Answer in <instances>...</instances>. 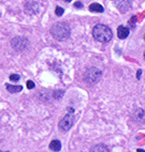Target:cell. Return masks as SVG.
Listing matches in <instances>:
<instances>
[{"instance_id":"6da1fadb","label":"cell","mask_w":145,"mask_h":152,"mask_svg":"<svg viewBox=\"0 0 145 152\" xmlns=\"http://www.w3.org/2000/svg\"><path fill=\"white\" fill-rule=\"evenodd\" d=\"M93 35L95 40L100 43H107L112 40L113 32L107 25L98 24L93 29Z\"/></svg>"},{"instance_id":"7a4b0ae2","label":"cell","mask_w":145,"mask_h":152,"mask_svg":"<svg viewBox=\"0 0 145 152\" xmlns=\"http://www.w3.org/2000/svg\"><path fill=\"white\" fill-rule=\"evenodd\" d=\"M70 33H71L70 27L65 22L56 23L51 28V34L53 35V38L58 40V41H65L66 39L70 37Z\"/></svg>"},{"instance_id":"3957f363","label":"cell","mask_w":145,"mask_h":152,"mask_svg":"<svg viewBox=\"0 0 145 152\" xmlns=\"http://www.w3.org/2000/svg\"><path fill=\"white\" fill-rule=\"evenodd\" d=\"M102 76V72L97 68H88L84 73V79L85 82L88 84H96L100 80Z\"/></svg>"},{"instance_id":"277c9868","label":"cell","mask_w":145,"mask_h":152,"mask_svg":"<svg viewBox=\"0 0 145 152\" xmlns=\"http://www.w3.org/2000/svg\"><path fill=\"white\" fill-rule=\"evenodd\" d=\"M11 45L15 50L17 52H22L24 50L28 45V40L24 37H16V38L12 39Z\"/></svg>"},{"instance_id":"5b68a950","label":"cell","mask_w":145,"mask_h":152,"mask_svg":"<svg viewBox=\"0 0 145 152\" xmlns=\"http://www.w3.org/2000/svg\"><path fill=\"white\" fill-rule=\"evenodd\" d=\"M73 122H74V116L72 114H67L65 117L61 119V121L59 122V129H60L63 132H67L71 129V126L73 125Z\"/></svg>"},{"instance_id":"8992f818","label":"cell","mask_w":145,"mask_h":152,"mask_svg":"<svg viewBox=\"0 0 145 152\" xmlns=\"http://www.w3.org/2000/svg\"><path fill=\"white\" fill-rule=\"evenodd\" d=\"M115 4L121 12H126L131 6V0H115Z\"/></svg>"},{"instance_id":"52a82bcc","label":"cell","mask_w":145,"mask_h":152,"mask_svg":"<svg viewBox=\"0 0 145 152\" xmlns=\"http://www.w3.org/2000/svg\"><path fill=\"white\" fill-rule=\"evenodd\" d=\"M128 34H129V29L127 27H125V26H119V27L117 28V37L119 39L124 40V39H126L127 37H128Z\"/></svg>"},{"instance_id":"ba28073f","label":"cell","mask_w":145,"mask_h":152,"mask_svg":"<svg viewBox=\"0 0 145 152\" xmlns=\"http://www.w3.org/2000/svg\"><path fill=\"white\" fill-rule=\"evenodd\" d=\"M49 149L53 150V151L57 152L61 149V142L57 139H54V140L51 141V144H49Z\"/></svg>"},{"instance_id":"9c48e42d","label":"cell","mask_w":145,"mask_h":152,"mask_svg":"<svg viewBox=\"0 0 145 152\" xmlns=\"http://www.w3.org/2000/svg\"><path fill=\"white\" fill-rule=\"evenodd\" d=\"M91 152H109V149H107V147L105 145L99 144L93 146L91 149Z\"/></svg>"},{"instance_id":"30bf717a","label":"cell","mask_w":145,"mask_h":152,"mask_svg":"<svg viewBox=\"0 0 145 152\" xmlns=\"http://www.w3.org/2000/svg\"><path fill=\"white\" fill-rule=\"evenodd\" d=\"M89 11L91 12H97V13H102L104 11L103 7L101 4H99V3H91V6H89Z\"/></svg>"},{"instance_id":"8fae6325","label":"cell","mask_w":145,"mask_h":152,"mask_svg":"<svg viewBox=\"0 0 145 152\" xmlns=\"http://www.w3.org/2000/svg\"><path fill=\"white\" fill-rule=\"evenodd\" d=\"M6 88L9 92H11V93L19 92V91H22V89H23L22 86H13V85H9V84L6 85Z\"/></svg>"},{"instance_id":"7c38bea8","label":"cell","mask_w":145,"mask_h":152,"mask_svg":"<svg viewBox=\"0 0 145 152\" xmlns=\"http://www.w3.org/2000/svg\"><path fill=\"white\" fill-rule=\"evenodd\" d=\"M55 13H56V15H57V16H61V15L63 14V9L60 8V7H57V8H56V11H55Z\"/></svg>"},{"instance_id":"4fadbf2b","label":"cell","mask_w":145,"mask_h":152,"mask_svg":"<svg viewBox=\"0 0 145 152\" xmlns=\"http://www.w3.org/2000/svg\"><path fill=\"white\" fill-rule=\"evenodd\" d=\"M19 79V75H17V74H11L10 75V80H12V82H17Z\"/></svg>"},{"instance_id":"5bb4252c","label":"cell","mask_w":145,"mask_h":152,"mask_svg":"<svg viewBox=\"0 0 145 152\" xmlns=\"http://www.w3.org/2000/svg\"><path fill=\"white\" fill-rule=\"evenodd\" d=\"M26 85H27L28 89H32V88H35V83L31 82V80H28V82L26 83Z\"/></svg>"},{"instance_id":"9a60e30c","label":"cell","mask_w":145,"mask_h":152,"mask_svg":"<svg viewBox=\"0 0 145 152\" xmlns=\"http://www.w3.org/2000/svg\"><path fill=\"white\" fill-rule=\"evenodd\" d=\"M74 7H75V8H83V4L79 2V1H77V2L74 3Z\"/></svg>"},{"instance_id":"2e32d148","label":"cell","mask_w":145,"mask_h":152,"mask_svg":"<svg viewBox=\"0 0 145 152\" xmlns=\"http://www.w3.org/2000/svg\"><path fill=\"white\" fill-rule=\"evenodd\" d=\"M141 74H142V70H138V73H137L138 79H140V77H141Z\"/></svg>"},{"instance_id":"e0dca14e","label":"cell","mask_w":145,"mask_h":152,"mask_svg":"<svg viewBox=\"0 0 145 152\" xmlns=\"http://www.w3.org/2000/svg\"><path fill=\"white\" fill-rule=\"evenodd\" d=\"M66 2H70V1H72V0H65Z\"/></svg>"},{"instance_id":"ac0fdd59","label":"cell","mask_w":145,"mask_h":152,"mask_svg":"<svg viewBox=\"0 0 145 152\" xmlns=\"http://www.w3.org/2000/svg\"><path fill=\"white\" fill-rule=\"evenodd\" d=\"M144 59H145V52H144Z\"/></svg>"},{"instance_id":"d6986e66","label":"cell","mask_w":145,"mask_h":152,"mask_svg":"<svg viewBox=\"0 0 145 152\" xmlns=\"http://www.w3.org/2000/svg\"><path fill=\"white\" fill-rule=\"evenodd\" d=\"M144 39H145V34H144Z\"/></svg>"}]
</instances>
